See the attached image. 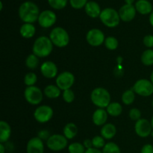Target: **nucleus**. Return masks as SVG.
Returning a JSON list of instances; mask_svg holds the SVG:
<instances>
[{
	"mask_svg": "<svg viewBox=\"0 0 153 153\" xmlns=\"http://www.w3.org/2000/svg\"><path fill=\"white\" fill-rule=\"evenodd\" d=\"M40 13V9L37 4L31 1H24L18 9V15L24 23L33 24L37 21Z\"/></svg>",
	"mask_w": 153,
	"mask_h": 153,
	"instance_id": "1",
	"label": "nucleus"
},
{
	"mask_svg": "<svg viewBox=\"0 0 153 153\" xmlns=\"http://www.w3.org/2000/svg\"><path fill=\"white\" fill-rule=\"evenodd\" d=\"M53 46V43L49 37L46 36H40L34 42L32 52L38 58H46L52 53Z\"/></svg>",
	"mask_w": 153,
	"mask_h": 153,
	"instance_id": "2",
	"label": "nucleus"
},
{
	"mask_svg": "<svg viewBox=\"0 0 153 153\" xmlns=\"http://www.w3.org/2000/svg\"><path fill=\"white\" fill-rule=\"evenodd\" d=\"M91 102L99 108H105L111 103V95L104 88H97L91 94Z\"/></svg>",
	"mask_w": 153,
	"mask_h": 153,
	"instance_id": "3",
	"label": "nucleus"
},
{
	"mask_svg": "<svg viewBox=\"0 0 153 153\" xmlns=\"http://www.w3.org/2000/svg\"><path fill=\"white\" fill-rule=\"evenodd\" d=\"M99 18L103 25L108 28H115L118 26L121 20L119 12L112 7H105L102 9Z\"/></svg>",
	"mask_w": 153,
	"mask_h": 153,
	"instance_id": "4",
	"label": "nucleus"
},
{
	"mask_svg": "<svg viewBox=\"0 0 153 153\" xmlns=\"http://www.w3.org/2000/svg\"><path fill=\"white\" fill-rule=\"evenodd\" d=\"M49 39L54 46L58 48L66 47L70 43V35L62 27H55L49 34Z\"/></svg>",
	"mask_w": 153,
	"mask_h": 153,
	"instance_id": "5",
	"label": "nucleus"
},
{
	"mask_svg": "<svg viewBox=\"0 0 153 153\" xmlns=\"http://www.w3.org/2000/svg\"><path fill=\"white\" fill-rule=\"evenodd\" d=\"M68 145V140L64 134H52L46 140V146L53 152H59L65 149Z\"/></svg>",
	"mask_w": 153,
	"mask_h": 153,
	"instance_id": "6",
	"label": "nucleus"
},
{
	"mask_svg": "<svg viewBox=\"0 0 153 153\" xmlns=\"http://www.w3.org/2000/svg\"><path fill=\"white\" fill-rule=\"evenodd\" d=\"M131 89L140 97H148L153 94V84L150 80L141 79L134 84Z\"/></svg>",
	"mask_w": 153,
	"mask_h": 153,
	"instance_id": "7",
	"label": "nucleus"
},
{
	"mask_svg": "<svg viewBox=\"0 0 153 153\" xmlns=\"http://www.w3.org/2000/svg\"><path fill=\"white\" fill-rule=\"evenodd\" d=\"M24 97L28 103L32 105H37L43 100V94L38 87L30 86L27 87L25 89Z\"/></svg>",
	"mask_w": 153,
	"mask_h": 153,
	"instance_id": "8",
	"label": "nucleus"
},
{
	"mask_svg": "<svg viewBox=\"0 0 153 153\" xmlns=\"http://www.w3.org/2000/svg\"><path fill=\"white\" fill-rule=\"evenodd\" d=\"M75 82V76L71 72L64 71L58 75L55 79V83L61 91L70 89Z\"/></svg>",
	"mask_w": 153,
	"mask_h": 153,
	"instance_id": "9",
	"label": "nucleus"
},
{
	"mask_svg": "<svg viewBox=\"0 0 153 153\" xmlns=\"http://www.w3.org/2000/svg\"><path fill=\"white\" fill-rule=\"evenodd\" d=\"M54 115V111L49 105H40L35 109L34 112V117L40 123H46L49 122Z\"/></svg>",
	"mask_w": 153,
	"mask_h": 153,
	"instance_id": "10",
	"label": "nucleus"
},
{
	"mask_svg": "<svg viewBox=\"0 0 153 153\" xmlns=\"http://www.w3.org/2000/svg\"><path fill=\"white\" fill-rule=\"evenodd\" d=\"M86 40L90 46L97 47L105 43V37L102 30L99 28H92L87 33Z\"/></svg>",
	"mask_w": 153,
	"mask_h": 153,
	"instance_id": "11",
	"label": "nucleus"
},
{
	"mask_svg": "<svg viewBox=\"0 0 153 153\" xmlns=\"http://www.w3.org/2000/svg\"><path fill=\"white\" fill-rule=\"evenodd\" d=\"M57 21L56 13L51 10H44L40 12L39 15L38 22L40 27L43 28H49L53 26Z\"/></svg>",
	"mask_w": 153,
	"mask_h": 153,
	"instance_id": "12",
	"label": "nucleus"
},
{
	"mask_svg": "<svg viewBox=\"0 0 153 153\" xmlns=\"http://www.w3.org/2000/svg\"><path fill=\"white\" fill-rule=\"evenodd\" d=\"M152 130L151 123L148 120L141 118L139 120L136 121L134 125V131L137 135L140 137L145 138L149 137V135H151Z\"/></svg>",
	"mask_w": 153,
	"mask_h": 153,
	"instance_id": "13",
	"label": "nucleus"
},
{
	"mask_svg": "<svg viewBox=\"0 0 153 153\" xmlns=\"http://www.w3.org/2000/svg\"><path fill=\"white\" fill-rule=\"evenodd\" d=\"M118 12H119L121 20L126 22H131V20H133L136 16V13H137V10H136L134 4H125L121 6Z\"/></svg>",
	"mask_w": 153,
	"mask_h": 153,
	"instance_id": "14",
	"label": "nucleus"
},
{
	"mask_svg": "<svg viewBox=\"0 0 153 153\" xmlns=\"http://www.w3.org/2000/svg\"><path fill=\"white\" fill-rule=\"evenodd\" d=\"M58 67L54 62L46 61L40 66V72L43 77L48 79H52L58 76Z\"/></svg>",
	"mask_w": 153,
	"mask_h": 153,
	"instance_id": "15",
	"label": "nucleus"
},
{
	"mask_svg": "<svg viewBox=\"0 0 153 153\" xmlns=\"http://www.w3.org/2000/svg\"><path fill=\"white\" fill-rule=\"evenodd\" d=\"M27 153H44L43 141L38 137L30 139L26 145Z\"/></svg>",
	"mask_w": 153,
	"mask_h": 153,
	"instance_id": "16",
	"label": "nucleus"
},
{
	"mask_svg": "<svg viewBox=\"0 0 153 153\" xmlns=\"http://www.w3.org/2000/svg\"><path fill=\"white\" fill-rule=\"evenodd\" d=\"M102 10L101 9L100 4L95 1H89L85 7V11L86 14L93 19L100 17Z\"/></svg>",
	"mask_w": 153,
	"mask_h": 153,
	"instance_id": "17",
	"label": "nucleus"
},
{
	"mask_svg": "<svg viewBox=\"0 0 153 153\" xmlns=\"http://www.w3.org/2000/svg\"><path fill=\"white\" fill-rule=\"evenodd\" d=\"M108 114L107 111L105 108H98L94 112L92 116L93 123L97 126H102L108 120Z\"/></svg>",
	"mask_w": 153,
	"mask_h": 153,
	"instance_id": "18",
	"label": "nucleus"
},
{
	"mask_svg": "<svg viewBox=\"0 0 153 153\" xmlns=\"http://www.w3.org/2000/svg\"><path fill=\"white\" fill-rule=\"evenodd\" d=\"M134 7L137 13L141 15L150 14L153 10V5L149 0H137Z\"/></svg>",
	"mask_w": 153,
	"mask_h": 153,
	"instance_id": "19",
	"label": "nucleus"
},
{
	"mask_svg": "<svg viewBox=\"0 0 153 153\" xmlns=\"http://www.w3.org/2000/svg\"><path fill=\"white\" fill-rule=\"evenodd\" d=\"M11 135V128L7 122L0 121V143H7Z\"/></svg>",
	"mask_w": 153,
	"mask_h": 153,
	"instance_id": "20",
	"label": "nucleus"
},
{
	"mask_svg": "<svg viewBox=\"0 0 153 153\" xmlns=\"http://www.w3.org/2000/svg\"><path fill=\"white\" fill-rule=\"evenodd\" d=\"M117 133V128L114 124L106 123L102 126L100 134L105 140H111L113 138Z\"/></svg>",
	"mask_w": 153,
	"mask_h": 153,
	"instance_id": "21",
	"label": "nucleus"
},
{
	"mask_svg": "<svg viewBox=\"0 0 153 153\" xmlns=\"http://www.w3.org/2000/svg\"><path fill=\"white\" fill-rule=\"evenodd\" d=\"M19 33L24 38H31L35 35L36 28L32 23H23L19 28Z\"/></svg>",
	"mask_w": 153,
	"mask_h": 153,
	"instance_id": "22",
	"label": "nucleus"
},
{
	"mask_svg": "<svg viewBox=\"0 0 153 153\" xmlns=\"http://www.w3.org/2000/svg\"><path fill=\"white\" fill-rule=\"evenodd\" d=\"M63 132H64V135L65 136L67 140H72L78 134L77 126L73 123H69L64 127Z\"/></svg>",
	"mask_w": 153,
	"mask_h": 153,
	"instance_id": "23",
	"label": "nucleus"
},
{
	"mask_svg": "<svg viewBox=\"0 0 153 153\" xmlns=\"http://www.w3.org/2000/svg\"><path fill=\"white\" fill-rule=\"evenodd\" d=\"M61 89L57 85H47L43 90V94L49 99H57L61 95Z\"/></svg>",
	"mask_w": 153,
	"mask_h": 153,
	"instance_id": "24",
	"label": "nucleus"
},
{
	"mask_svg": "<svg viewBox=\"0 0 153 153\" xmlns=\"http://www.w3.org/2000/svg\"><path fill=\"white\" fill-rule=\"evenodd\" d=\"M108 115L111 117H118L122 114L123 112V107L119 102H111L106 108Z\"/></svg>",
	"mask_w": 153,
	"mask_h": 153,
	"instance_id": "25",
	"label": "nucleus"
},
{
	"mask_svg": "<svg viewBox=\"0 0 153 153\" xmlns=\"http://www.w3.org/2000/svg\"><path fill=\"white\" fill-rule=\"evenodd\" d=\"M140 61L143 65L150 67L153 65V49H148L142 53Z\"/></svg>",
	"mask_w": 153,
	"mask_h": 153,
	"instance_id": "26",
	"label": "nucleus"
},
{
	"mask_svg": "<svg viewBox=\"0 0 153 153\" xmlns=\"http://www.w3.org/2000/svg\"><path fill=\"white\" fill-rule=\"evenodd\" d=\"M135 93L132 89H129L126 91L122 95V102L126 105L132 104L135 100Z\"/></svg>",
	"mask_w": 153,
	"mask_h": 153,
	"instance_id": "27",
	"label": "nucleus"
},
{
	"mask_svg": "<svg viewBox=\"0 0 153 153\" xmlns=\"http://www.w3.org/2000/svg\"><path fill=\"white\" fill-rule=\"evenodd\" d=\"M39 58L34 54H30L25 59V65L29 70H34L39 65Z\"/></svg>",
	"mask_w": 153,
	"mask_h": 153,
	"instance_id": "28",
	"label": "nucleus"
},
{
	"mask_svg": "<svg viewBox=\"0 0 153 153\" xmlns=\"http://www.w3.org/2000/svg\"><path fill=\"white\" fill-rule=\"evenodd\" d=\"M48 4L54 10H62L67 7L69 0H47Z\"/></svg>",
	"mask_w": 153,
	"mask_h": 153,
	"instance_id": "29",
	"label": "nucleus"
},
{
	"mask_svg": "<svg viewBox=\"0 0 153 153\" xmlns=\"http://www.w3.org/2000/svg\"><path fill=\"white\" fill-rule=\"evenodd\" d=\"M86 151L83 143L79 142H74L68 146L69 153H85Z\"/></svg>",
	"mask_w": 153,
	"mask_h": 153,
	"instance_id": "30",
	"label": "nucleus"
},
{
	"mask_svg": "<svg viewBox=\"0 0 153 153\" xmlns=\"http://www.w3.org/2000/svg\"><path fill=\"white\" fill-rule=\"evenodd\" d=\"M102 153H121L120 146L114 142H108L102 148Z\"/></svg>",
	"mask_w": 153,
	"mask_h": 153,
	"instance_id": "31",
	"label": "nucleus"
},
{
	"mask_svg": "<svg viewBox=\"0 0 153 153\" xmlns=\"http://www.w3.org/2000/svg\"><path fill=\"white\" fill-rule=\"evenodd\" d=\"M104 43L105 47L109 50H115L117 49L118 46H119V42H118L117 39L112 36L106 37Z\"/></svg>",
	"mask_w": 153,
	"mask_h": 153,
	"instance_id": "32",
	"label": "nucleus"
},
{
	"mask_svg": "<svg viewBox=\"0 0 153 153\" xmlns=\"http://www.w3.org/2000/svg\"><path fill=\"white\" fill-rule=\"evenodd\" d=\"M37 81V76L36 73L33 72H29L27 73L24 77V83L27 87L34 86L35 83Z\"/></svg>",
	"mask_w": 153,
	"mask_h": 153,
	"instance_id": "33",
	"label": "nucleus"
},
{
	"mask_svg": "<svg viewBox=\"0 0 153 153\" xmlns=\"http://www.w3.org/2000/svg\"><path fill=\"white\" fill-rule=\"evenodd\" d=\"M105 140V139L104 137H102L101 135H97L95 136V137H94L92 139L93 147L98 149L103 148L106 144Z\"/></svg>",
	"mask_w": 153,
	"mask_h": 153,
	"instance_id": "34",
	"label": "nucleus"
},
{
	"mask_svg": "<svg viewBox=\"0 0 153 153\" xmlns=\"http://www.w3.org/2000/svg\"><path fill=\"white\" fill-rule=\"evenodd\" d=\"M89 0H69V3L73 8L76 10L85 8Z\"/></svg>",
	"mask_w": 153,
	"mask_h": 153,
	"instance_id": "35",
	"label": "nucleus"
},
{
	"mask_svg": "<svg viewBox=\"0 0 153 153\" xmlns=\"http://www.w3.org/2000/svg\"><path fill=\"white\" fill-rule=\"evenodd\" d=\"M62 97L64 101L67 103H72L75 100V94L71 89L63 91Z\"/></svg>",
	"mask_w": 153,
	"mask_h": 153,
	"instance_id": "36",
	"label": "nucleus"
},
{
	"mask_svg": "<svg viewBox=\"0 0 153 153\" xmlns=\"http://www.w3.org/2000/svg\"><path fill=\"white\" fill-rule=\"evenodd\" d=\"M128 116H129V118L131 120L137 121L140 119H141V112H140L139 109L134 108H131L129 111Z\"/></svg>",
	"mask_w": 153,
	"mask_h": 153,
	"instance_id": "37",
	"label": "nucleus"
},
{
	"mask_svg": "<svg viewBox=\"0 0 153 153\" xmlns=\"http://www.w3.org/2000/svg\"><path fill=\"white\" fill-rule=\"evenodd\" d=\"M143 43L146 47L148 49L153 48V35L152 34H147L143 39Z\"/></svg>",
	"mask_w": 153,
	"mask_h": 153,
	"instance_id": "38",
	"label": "nucleus"
},
{
	"mask_svg": "<svg viewBox=\"0 0 153 153\" xmlns=\"http://www.w3.org/2000/svg\"><path fill=\"white\" fill-rule=\"evenodd\" d=\"M50 136L51 134L49 133V131L46 129L40 130L38 132V134H37V137L41 139L42 140H47Z\"/></svg>",
	"mask_w": 153,
	"mask_h": 153,
	"instance_id": "39",
	"label": "nucleus"
},
{
	"mask_svg": "<svg viewBox=\"0 0 153 153\" xmlns=\"http://www.w3.org/2000/svg\"><path fill=\"white\" fill-rule=\"evenodd\" d=\"M140 153H153V146L150 143L143 145L140 149Z\"/></svg>",
	"mask_w": 153,
	"mask_h": 153,
	"instance_id": "40",
	"label": "nucleus"
},
{
	"mask_svg": "<svg viewBox=\"0 0 153 153\" xmlns=\"http://www.w3.org/2000/svg\"><path fill=\"white\" fill-rule=\"evenodd\" d=\"M83 145L85 146V149H90V148H92L93 147L92 140H90V139H86V140H84Z\"/></svg>",
	"mask_w": 153,
	"mask_h": 153,
	"instance_id": "41",
	"label": "nucleus"
},
{
	"mask_svg": "<svg viewBox=\"0 0 153 153\" xmlns=\"http://www.w3.org/2000/svg\"><path fill=\"white\" fill-rule=\"evenodd\" d=\"M85 153H102V152L100 149L92 147V148H90V149H86V151H85Z\"/></svg>",
	"mask_w": 153,
	"mask_h": 153,
	"instance_id": "42",
	"label": "nucleus"
},
{
	"mask_svg": "<svg viewBox=\"0 0 153 153\" xmlns=\"http://www.w3.org/2000/svg\"><path fill=\"white\" fill-rule=\"evenodd\" d=\"M6 146H4V143H0V153H5L6 152Z\"/></svg>",
	"mask_w": 153,
	"mask_h": 153,
	"instance_id": "43",
	"label": "nucleus"
},
{
	"mask_svg": "<svg viewBox=\"0 0 153 153\" xmlns=\"http://www.w3.org/2000/svg\"><path fill=\"white\" fill-rule=\"evenodd\" d=\"M149 23H150V25L153 27V10L152 11V13L149 14Z\"/></svg>",
	"mask_w": 153,
	"mask_h": 153,
	"instance_id": "44",
	"label": "nucleus"
},
{
	"mask_svg": "<svg viewBox=\"0 0 153 153\" xmlns=\"http://www.w3.org/2000/svg\"><path fill=\"white\" fill-rule=\"evenodd\" d=\"M124 1H125V4H133V3L136 2V0H124Z\"/></svg>",
	"mask_w": 153,
	"mask_h": 153,
	"instance_id": "45",
	"label": "nucleus"
},
{
	"mask_svg": "<svg viewBox=\"0 0 153 153\" xmlns=\"http://www.w3.org/2000/svg\"><path fill=\"white\" fill-rule=\"evenodd\" d=\"M3 9V2L2 1H0V10H2Z\"/></svg>",
	"mask_w": 153,
	"mask_h": 153,
	"instance_id": "46",
	"label": "nucleus"
},
{
	"mask_svg": "<svg viewBox=\"0 0 153 153\" xmlns=\"http://www.w3.org/2000/svg\"><path fill=\"white\" fill-rule=\"evenodd\" d=\"M150 81L153 84V71L152 72V73H151V75H150Z\"/></svg>",
	"mask_w": 153,
	"mask_h": 153,
	"instance_id": "47",
	"label": "nucleus"
},
{
	"mask_svg": "<svg viewBox=\"0 0 153 153\" xmlns=\"http://www.w3.org/2000/svg\"><path fill=\"white\" fill-rule=\"evenodd\" d=\"M150 123H151V125H152V129H153V116H152V119H151V121H150Z\"/></svg>",
	"mask_w": 153,
	"mask_h": 153,
	"instance_id": "48",
	"label": "nucleus"
},
{
	"mask_svg": "<svg viewBox=\"0 0 153 153\" xmlns=\"http://www.w3.org/2000/svg\"><path fill=\"white\" fill-rule=\"evenodd\" d=\"M151 136H152V137H153V130H152V133H151Z\"/></svg>",
	"mask_w": 153,
	"mask_h": 153,
	"instance_id": "49",
	"label": "nucleus"
},
{
	"mask_svg": "<svg viewBox=\"0 0 153 153\" xmlns=\"http://www.w3.org/2000/svg\"><path fill=\"white\" fill-rule=\"evenodd\" d=\"M152 107H153V99H152Z\"/></svg>",
	"mask_w": 153,
	"mask_h": 153,
	"instance_id": "50",
	"label": "nucleus"
}]
</instances>
